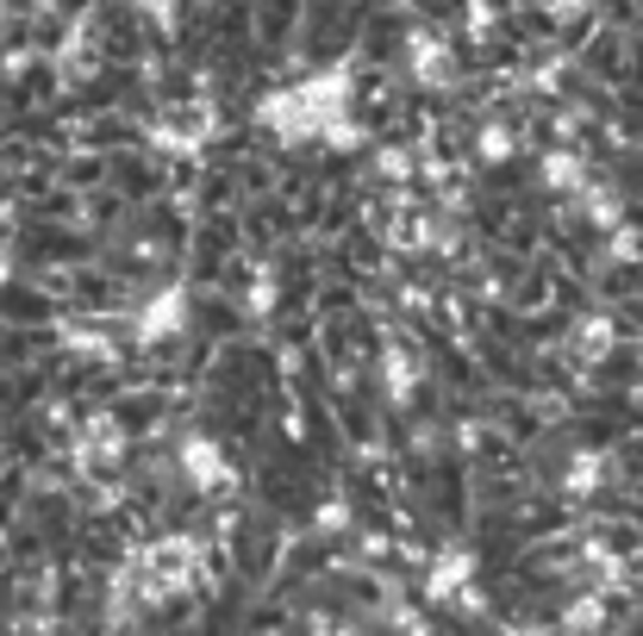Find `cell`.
Masks as SVG:
<instances>
[]
</instances>
